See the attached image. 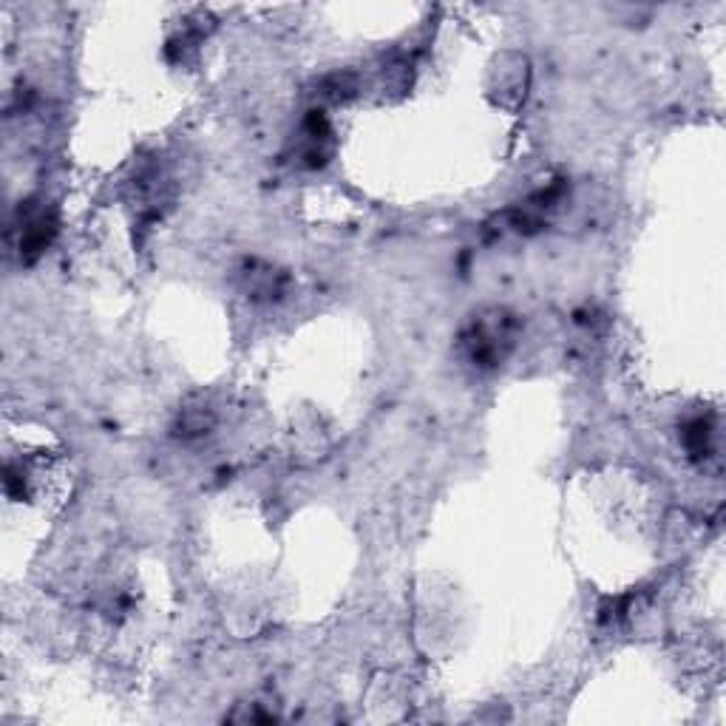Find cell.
I'll return each instance as SVG.
<instances>
[{
	"mask_svg": "<svg viewBox=\"0 0 726 726\" xmlns=\"http://www.w3.org/2000/svg\"><path fill=\"white\" fill-rule=\"evenodd\" d=\"M684 443H687L692 457H707L709 449H712V426L707 420H692L687 432H684Z\"/></svg>",
	"mask_w": 726,
	"mask_h": 726,
	"instance_id": "obj_4",
	"label": "cell"
},
{
	"mask_svg": "<svg viewBox=\"0 0 726 726\" xmlns=\"http://www.w3.org/2000/svg\"><path fill=\"white\" fill-rule=\"evenodd\" d=\"M519 321L505 310H485L471 318L460 338L468 363L477 369H497L517 344Z\"/></svg>",
	"mask_w": 726,
	"mask_h": 726,
	"instance_id": "obj_1",
	"label": "cell"
},
{
	"mask_svg": "<svg viewBox=\"0 0 726 726\" xmlns=\"http://www.w3.org/2000/svg\"><path fill=\"white\" fill-rule=\"evenodd\" d=\"M213 423H216V412L210 409L205 400H196V403L185 406L179 412L176 429H179L182 437H202V434H208L213 429Z\"/></svg>",
	"mask_w": 726,
	"mask_h": 726,
	"instance_id": "obj_3",
	"label": "cell"
},
{
	"mask_svg": "<svg viewBox=\"0 0 726 726\" xmlns=\"http://www.w3.org/2000/svg\"><path fill=\"white\" fill-rule=\"evenodd\" d=\"M57 233V219L49 210H29L20 222V256L23 259H37Z\"/></svg>",
	"mask_w": 726,
	"mask_h": 726,
	"instance_id": "obj_2",
	"label": "cell"
}]
</instances>
